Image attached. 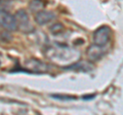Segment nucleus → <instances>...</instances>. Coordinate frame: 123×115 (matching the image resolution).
<instances>
[{"instance_id": "nucleus-6", "label": "nucleus", "mask_w": 123, "mask_h": 115, "mask_svg": "<svg viewBox=\"0 0 123 115\" xmlns=\"http://www.w3.org/2000/svg\"><path fill=\"white\" fill-rule=\"evenodd\" d=\"M55 18V13L52 11H48V10H40L36 13L35 20L37 22L38 25L43 26L45 24H48L51 21H53V19Z\"/></svg>"}, {"instance_id": "nucleus-4", "label": "nucleus", "mask_w": 123, "mask_h": 115, "mask_svg": "<svg viewBox=\"0 0 123 115\" xmlns=\"http://www.w3.org/2000/svg\"><path fill=\"white\" fill-rule=\"evenodd\" d=\"M107 52V48L102 45H98V44H92L90 45L87 49V57L88 59L92 62H97V61L101 60L102 58L105 56V53Z\"/></svg>"}, {"instance_id": "nucleus-8", "label": "nucleus", "mask_w": 123, "mask_h": 115, "mask_svg": "<svg viewBox=\"0 0 123 115\" xmlns=\"http://www.w3.org/2000/svg\"><path fill=\"white\" fill-rule=\"evenodd\" d=\"M52 98L57 99V100H63V101H70V100H75V97L72 96H65V95H52Z\"/></svg>"}, {"instance_id": "nucleus-5", "label": "nucleus", "mask_w": 123, "mask_h": 115, "mask_svg": "<svg viewBox=\"0 0 123 115\" xmlns=\"http://www.w3.org/2000/svg\"><path fill=\"white\" fill-rule=\"evenodd\" d=\"M26 67L28 68L29 72H32V73H45V72L48 71V66L46 64H44L43 62H41L39 60H29L26 64Z\"/></svg>"}, {"instance_id": "nucleus-9", "label": "nucleus", "mask_w": 123, "mask_h": 115, "mask_svg": "<svg viewBox=\"0 0 123 115\" xmlns=\"http://www.w3.org/2000/svg\"><path fill=\"white\" fill-rule=\"evenodd\" d=\"M62 30H63V26H62L61 24H59V23H57V24H55L50 28V31L53 34H56V33L62 32Z\"/></svg>"}, {"instance_id": "nucleus-2", "label": "nucleus", "mask_w": 123, "mask_h": 115, "mask_svg": "<svg viewBox=\"0 0 123 115\" xmlns=\"http://www.w3.org/2000/svg\"><path fill=\"white\" fill-rule=\"evenodd\" d=\"M0 26L8 31H15L18 29L17 19L8 11L1 9L0 10Z\"/></svg>"}, {"instance_id": "nucleus-1", "label": "nucleus", "mask_w": 123, "mask_h": 115, "mask_svg": "<svg viewBox=\"0 0 123 115\" xmlns=\"http://www.w3.org/2000/svg\"><path fill=\"white\" fill-rule=\"evenodd\" d=\"M111 29L108 26H102L93 33V43L102 46H106L110 41Z\"/></svg>"}, {"instance_id": "nucleus-7", "label": "nucleus", "mask_w": 123, "mask_h": 115, "mask_svg": "<svg viewBox=\"0 0 123 115\" xmlns=\"http://www.w3.org/2000/svg\"><path fill=\"white\" fill-rule=\"evenodd\" d=\"M30 9L32 11H40L42 10V8L44 7V2L41 1V0H32L30 2Z\"/></svg>"}, {"instance_id": "nucleus-3", "label": "nucleus", "mask_w": 123, "mask_h": 115, "mask_svg": "<svg viewBox=\"0 0 123 115\" xmlns=\"http://www.w3.org/2000/svg\"><path fill=\"white\" fill-rule=\"evenodd\" d=\"M15 19H17L18 22V27H20L21 30L25 33H29L31 31H33V27L31 26V23L29 20L28 13H26L24 9L18 10L17 13H15Z\"/></svg>"}]
</instances>
